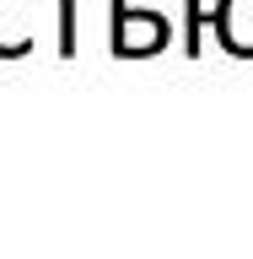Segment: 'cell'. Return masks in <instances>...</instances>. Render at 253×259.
I'll return each instance as SVG.
<instances>
[{
    "label": "cell",
    "instance_id": "6da1fadb",
    "mask_svg": "<svg viewBox=\"0 0 253 259\" xmlns=\"http://www.w3.org/2000/svg\"><path fill=\"white\" fill-rule=\"evenodd\" d=\"M173 44V27L167 16L157 11H140L135 0H113V27H108V49L119 60H151Z\"/></svg>",
    "mask_w": 253,
    "mask_h": 259
},
{
    "label": "cell",
    "instance_id": "7a4b0ae2",
    "mask_svg": "<svg viewBox=\"0 0 253 259\" xmlns=\"http://www.w3.org/2000/svg\"><path fill=\"white\" fill-rule=\"evenodd\" d=\"M210 27H216V38H221L226 54L253 60V0H216Z\"/></svg>",
    "mask_w": 253,
    "mask_h": 259
},
{
    "label": "cell",
    "instance_id": "3957f363",
    "mask_svg": "<svg viewBox=\"0 0 253 259\" xmlns=\"http://www.w3.org/2000/svg\"><path fill=\"white\" fill-rule=\"evenodd\" d=\"M199 38H205V6H199V0H183V54H189V60L205 49Z\"/></svg>",
    "mask_w": 253,
    "mask_h": 259
},
{
    "label": "cell",
    "instance_id": "277c9868",
    "mask_svg": "<svg viewBox=\"0 0 253 259\" xmlns=\"http://www.w3.org/2000/svg\"><path fill=\"white\" fill-rule=\"evenodd\" d=\"M60 11V60H76V0H54Z\"/></svg>",
    "mask_w": 253,
    "mask_h": 259
}]
</instances>
